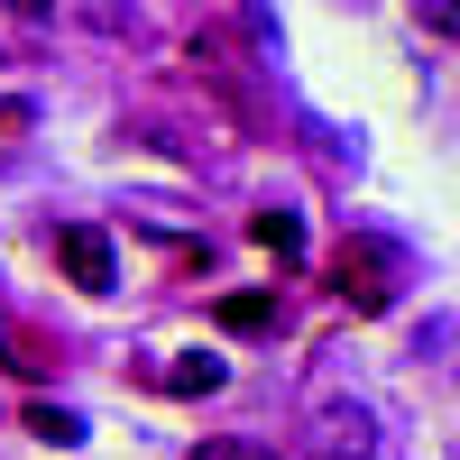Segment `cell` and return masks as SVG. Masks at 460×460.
<instances>
[{"label":"cell","instance_id":"4","mask_svg":"<svg viewBox=\"0 0 460 460\" xmlns=\"http://www.w3.org/2000/svg\"><path fill=\"white\" fill-rule=\"evenodd\" d=\"M157 387H166V396H212V387H221V359H175Z\"/></svg>","mask_w":460,"mask_h":460},{"label":"cell","instance_id":"2","mask_svg":"<svg viewBox=\"0 0 460 460\" xmlns=\"http://www.w3.org/2000/svg\"><path fill=\"white\" fill-rule=\"evenodd\" d=\"M368 451V414L350 405V414H323V460H359Z\"/></svg>","mask_w":460,"mask_h":460},{"label":"cell","instance_id":"5","mask_svg":"<svg viewBox=\"0 0 460 460\" xmlns=\"http://www.w3.org/2000/svg\"><path fill=\"white\" fill-rule=\"evenodd\" d=\"M28 433H37V442H56V451H74V442H84V414H65V405H37V414H28Z\"/></svg>","mask_w":460,"mask_h":460},{"label":"cell","instance_id":"6","mask_svg":"<svg viewBox=\"0 0 460 460\" xmlns=\"http://www.w3.org/2000/svg\"><path fill=\"white\" fill-rule=\"evenodd\" d=\"M258 249H277V258H304V221H295V212H258Z\"/></svg>","mask_w":460,"mask_h":460},{"label":"cell","instance_id":"7","mask_svg":"<svg viewBox=\"0 0 460 460\" xmlns=\"http://www.w3.org/2000/svg\"><path fill=\"white\" fill-rule=\"evenodd\" d=\"M194 460H277V451H258V442H203Z\"/></svg>","mask_w":460,"mask_h":460},{"label":"cell","instance_id":"3","mask_svg":"<svg viewBox=\"0 0 460 460\" xmlns=\"http://www.w3.org/2000/svg\"><path fill=\"white\" fill-rule=\"evenodd\" d=\"M277 323V295H221V332H267Z\"/></svg>","mask_w":460,"mask_h":460},{"label":"cell","instance_id":"1","mask_svg":"<svg viewBox=\"0 0 460 460\" xmlns=\"http://www.w3.org/2000/svg\"><path fill=\"white\" fill-rule=\"evenodd\" d=\"M56 258H65V277L84 286V295H111V240H102L93 221H65L56 230Z\"/></svg>","mask_w":460,"mask_h":460}]
</instances>
